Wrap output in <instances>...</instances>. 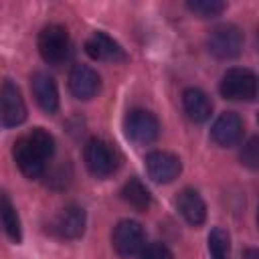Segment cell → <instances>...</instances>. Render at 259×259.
I'll list each match as a JSON object with an SVG mask.
<instances>
[{"mask_svg":"<svg viewBox=\"0 0 259 259\" xmlns=\"http://www.w3.org/2000/svg\"><path fill=\"white\" fill-rule=\"evenodd\" d=\"M55 152V140L42 127H34L14 142L12 156L26 178H40L47 172V162Z\"/></svg>","mask_w":259,"mask_h":259,"instance_id":"6da1fadb","label":"cell"},{"mask_svg":"<svg viewBox=\"0 0 259 259\" xmlns=\"http://www.w3.org/2000/svg\"><path fill=\"white\" fill-rule=\"evenodd\" d=\"M83 160H85L87 170L97 178H105V176L113 174L119 164V156H117L115 148L101 138H91L85 144Z\"/></svg>","mask_w":259,"mask_h":259,"instance_id":"7a4b0ae2","label":"cell"},{"mask_svg":"<svg viewBox=\"0 0 259 259\" xmlns=\"http://www.w3.org/2000/svg\"><path fill=\"white\" fill-rule=\"evenodd\" d=\"M38 53L45 63L49 65H61L67 61L71 53V40L69 32L61 24H47L38 34Z\"/></svg>","mask_w":259,"mask_h":259,"instance_id":"3957f363","label":"cell"},{"mask_svg":"<svg viewBox=\"0 0 259 259\" xmlns=\"http://www.w3.org/2000/svg\"><path fill=\"white\" fill-rule=\"evenodd\" d=\"M243 42H245V36L239 26L219 24L210 30V34L206 38V49L212 57H217L221 61H229V59H235L241 55Z\"/></svg>","mask_w":259,"mask_h":259,"instance_id":"277c9868","label":"cell"},{"mask_svg":"<svg viewBox=\"0 0 259 259\" xmlns=\"http://www.w3.org/2000/svg\"><path fill=\"white\" fill-rule=\"evenodd\" d=\"M221 95L231 101H253L257 97V75L245 67L229 69L221 79Z\"/></svg>","mask_w":259,"mask_h":259,"instance_id":"5b68a950","label":"cell"},{"mask_svg":"<svg viewBox=\"0 0 259 259\" xmlns=\"http://www.w3.org/2000/svg\"><path fill=\"white\" fill-rule=\"evenodd\" d=\"M111 245L119 257H134L146 247V233L138 221H119L113 227Z\"/></svg>","mask_w":259,"mask_h":259,"instance_id":"8992f818","label":"cell"},{"mask_svg":"<svg viewBox=\"0 0 259 259\" xmlns=\"http://www.w3.org/2000/svg\"><path fill=\"white\" fill-rule=\"evenodd\" d=\"M125 136L140 146L152 144L160 134V121L154 113L146 109H132L123 119Z\"/></svg>","mask_w":259,"mask_h":259,"instance_id":"52a82bcc","label":"cell"},{"mask_svg":"<svg viewBox=\"0 0 259 259\" xmlns=\"http://www.w3.org/2000/svg\"><path fill=\"white\" fill-rule=\"evenodd\" d=\"M26 119V103L20 89L6 79L0 85V125L16 127Z\"/></svg>","mask_w":259,"mask_h":259,"instance_id":"ba28073f","label":"cell"},{"mask_svg":"<svg viewBox=\"0 0 259 259\" xmlns=\"http://www.w3.org/2000/svg\"><path fill=\"white\" fill-rule=\"evenodd\" d=\"M146 170L152 180L166 184V182H172L174 178H178V174L182 170V162L172 152L156 150L146 156Z\"/></svg>","mask_w":259,"mask_h":259,"instance_id":"9c48e42d","label":"cell"},{"mask_svg":"<svg viewBox=\"0 0 259 259\" xmlns=\"http://www.w3.org/2000/svg\"><path fill=\"white\" fill-rule=\"evenodd\" d=\"M85 210L79 206V204H67L53 221V227L51 231L59 237V239H65V241H71V239H79L85 231Z\"/></svg>","mask_w":259,"mask_h":259,"instance_id":"30bf717a","label":"cell"},{"mask_svg":"<svg viewBox=\"0 0 259 259\" xmlns=\"http://www.w3.org/2000/svg\"><path fill=\"white\" fill-rule=\"evenodd\" d=\"M245 134V125H243V119L235 113V111H225L221 113L212 127H210V138L217 146H223V148H229V146H235L241 142Z\"/></svg>","mask_w":259,"mask_h":259,"instance_id":"8fae6325","label":"cell"},{"mask_svg":"<svg viewBox=\"0 0 259 259\" xmlns=\"http://www.w3.org/2000/svg\"><path fill=\"white\" fill-rule=\"evenodd\" d=\"M67 81H69V91L77 99H91L97 95V91L101 87V79H99L97 71L87 65H75L69 71Z\"/></svg>","mask_w":259,"mask_h":259,"instance_id":"7c38bea8","label":"cell"},{"mask_svg":"<svg viewBox=\"0 0 259 259\" xmlns=\"http://www.w3.org/2000/svg\"><path fill=\"white\" fill-rule=\"evenodd\" d=\"M30 89L34 95V101L38 103V107L47 113H55L59 109V89L55 79L45 73V71H36L30 77Z\"/></svg>","mask_w":259,"mask_h":259,"instance_id":"4fadbf2b","label":"cell"},{"mask_svg":"<svg viewBox=\"0 0 259 259\" xmlns=\"http://www.w3.org/2000/svg\"><path fill=\"white\" fill-rule=\"evenodd\" d=\"M85 53L95 61H125V53L109 34L97 30L85 40Z\"/></svg>","mask_w":259,"mask_h":259,"instance_id":"5bb4252c","label":"cell"},{"mask_svg":"<svg viewBox=\"0 0 259 259\" xmlns=\"http://www.w3.org/2000/svg\"><path fill=\"white\" fill-rule=\"evenodd\" d=\"M182 107L188 115V119H192L194 123H204L210 113H212V101L208 99V95L196 87H188L182 93Z\"/></svg>","mask_w":259,"mask_h":259,"instance_id":"9a60e30c","label":"cell"},{"mask_svg":"<svg viewBox=\"0 0 259 259\" xmlns=\"http://www.w3.org/2000/svg\"><path fill=\"white\" fill-rule=\"evenodd\" d=\"M176 206H178L180 214L184 217V221H186L188 225L198 227V225H202L204 219H206V204H204L202 196H200L196 190H192V188L180 190V194H178V198H176Z\"/></svg>","mask_w":259,"mask_h":259,"instance_id":"2e32d148","label":"cell"},{"mask_svg":"<svg viewBox=\"0 0 259 259\" xmlns=\"http://www.w3.org/2000/svg\"><path fill=\"white\" fill-rule=\"evenodd\" d=\"M121 198H123L130 206H134L136 210H140V212H146V210L150 208V202H152L150 190H148V188L144 186V182L138 180V178H130V180L123 184V188H121Z\"/></svg>","mask_w":259,"mask_h":259,"instance_id":"e0dca14e","label":"cell"},{"mask_svg":"<svg viewBox=\"0 0 259 259\" xmlns=\"http://www.w3.org/2000/svg\"><path fill=\"white\" fill-rule=\"evenodd\" d=\"M0 225H2L4 233H6L14 243H20V239H22L20 219H18V212H16L12 200H10L6 194H0Z\"/></svg>","mask_w":259,"mask_h":259,"instance_id":"ac0fdd59","label":"cell"},{"mask_svg":"<svg viewBox=\"0 0 259 259\" xmlns=\"http://www.w3.org/2000/svg\"><path fill=\"white\" fill-rule=\"evenodd\" d=\"M229 251H231V239L229 233L221 227H214L208 235V253L210 259H229Z\"/></svg>","mask_w":259,"mask_h":259,"instance_id":"d6986e66","label":"cell"},{"mask_svg":"<svg viewBox=\"0 0 259 259\" xmlns=\"http://www.w3.org/2000/svg\"><path fill=\"white\" fill-rule=\"evenodd\" d=\"M186 6L190 12L198 14L200 18H214V16L223 14L227 8V4L221 0H188Z\"/></svg>","mask_w":259,"mask_h":259,"instance_id":"ffe728a7","label":"cell"},{"mask_svg":"<svg viewBox=\"0 0 259 259\" xmlns=\"http://www.w3.org/2000/svg\"><path fill=\"white\" fill-rule=\"evenodd\" d=\"M239 158H241V162H243L245 166H249V168L255 170V168L259 166V140H257V138H251V140L243 146Z\"/></svg>","mask_w":259,"mask_h":259,"instance_id":"44dd1931","label":"cell"},{"mask_svg":"<svg viewBox=\"0 0 259 259\" xmlns=\"http://www.w3.org/2000/svg\"><path fill=\"white\" fill-rule=\"evenodd\" d=\"M140 259H174V255L166 245L150 243L140 251Z\"/></svg>","mask_w":259,"mask_h":259,"instance_id":"7402d4cb","label":"cell"},{"mask_svg":"<svg viewBox=\"0 0 259 259\" xmlns=\"http://www.w3.org/2000/svg\"><path fill=\"white\" fill-rule=\"evenodd\" d=\"M243 259H259V251L257 249H247L245 255H243Z\"/></svg>","mask_w":259,"mask_h":259,"instance_id":"603a6c76","label":"cell"}]
</instances>
